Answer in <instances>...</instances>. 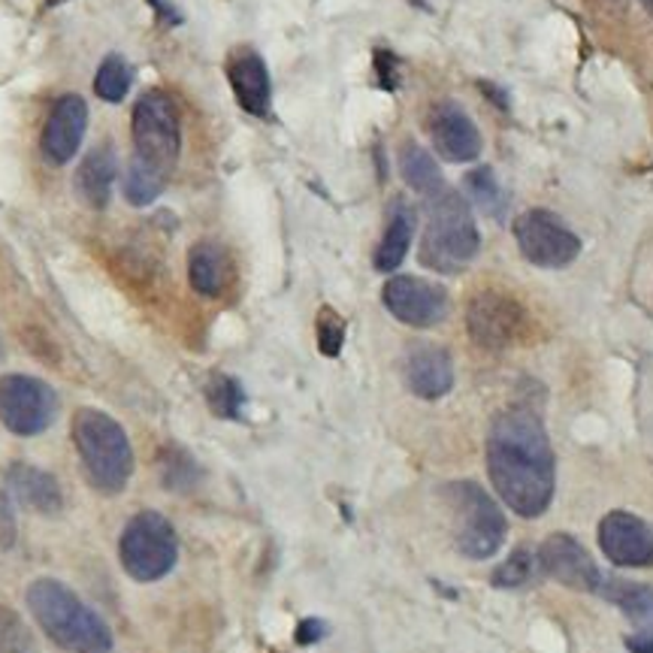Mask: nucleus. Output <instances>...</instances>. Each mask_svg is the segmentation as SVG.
<instances>
[{"mask_svg":"<svg viewBox=\"0 0 653 653\" xmlns=\"http://www.w3.org/2000/svg\"><path fill=\"white\" fill-rule=\"evenodd\" d=\"M487 475L515 515L541 517L557 491V457L548 430L529 409L496 414L487 433Z\"/></svg>","mask_w":653,"mask_h":653,"instance_id":"1","label":"nucleus"},{"mask_svg":"<svg viewBox=\"0 0 653 653\" xmlns=\"http://www.w3.org/2000/svg\"><path fill=\"white\" fill-rule=\"evenodd\" d=\"M28 608L57 647L70 653H113L106 620L55 578H40L28 587Z\"/></svg>","mask_w":653,"mask_h":653,"instance_id":"2","label":"nucleus"},{"mask_svg":"<svg viewBox=\"0 0 653 653\" xmlns=\"http://www.w3.org/2000/svg\"><path fill=\"white\" fill-rule=\"evenodd\" d=\"M478 249L482 236L470 200L447 185L439 194L426 197V228L418 252L421 264L435 273L454 275L475 261Z\"/></svg>","mask_w":653,"mask_h":653,"instance_id":"3","label":"nucleus"},{"mask_svg":"<svg viewBox=\"0 0 653 653\" xmlns=\"http://www.w3.org/2000/svg\"><path fill=\"white\" fill-rule=\"evenodd\" d=\"M73 445L80 451L82 470L97 493L115 496L134 475V447L125 426L97 409H80L73 414Z\"/></svg>","mask_w":653,"mask_h":653,"instance_id":"4","label":"nucleus"},{"mask_svg":"<svg viewBox=\"0 0 653 653\" xmlns=\"http://www.w3.org/2000/svg\"><path fill=\"white\" fill-rule=\"evenodd\" d=\"M442 499L451 512V533H454V545L463 557L487 560L503 548L508 524H505L499 503L484 491L482 484L451 482L445 484Z\"/></svg>","mask_w":653,"mask_h":653,"instance_id":"5","label":"nucleus"},{"mask_svg":"<svg viewBox=\"0 0 653 653\" xmlns=\"http://www.w3.org/2000/svg\"><path fill=\"white\" fill-rule=\"evenodd\" d=\"M176 557H179L176 529L161 512L146 508L130 517L127 527L122 529L118 560L139 584H151V581H161L164 575H170Z\"/></svg>","mask_w":653,"mask_h":653,"instance_id":"6","label":"nucleus"},{"mask_svg":"<svg viewBox=\"0 0 653 653\" xmlns=\"http://www.w3.org/2000/svg\"><path fill=\"white\" fill-rule=\"evenodd\" d=\"M130 134H134V158L170 179L182 151V122L170 97L164 92L143 94L134 106Z\"/></svg>","mask_w":653,"mask_h":653,"instance_id":"7","label":"nucleus"},{"mask_svg":"<svg viewBox=\"0 0 653 653\" xmlns=\"http://www.w3.org/2000/svg\"><path fill=\"white\" fill-rule=\"evenodd\" d=\"M515 240L520 254L541 270H562L581 254V240L548 209H529L517 215Z\"/></svg>","mask_w":653,"mask_h":653,"instance_id":"8","label":"nucleus"},{"mask_svg":"<svg viewBox=\"0 0 653 653\" xmlns=\"http://www.w3.org/2000/svg\"><path fill=\"white\" fill-rule=\"evenodd\" d=\"M57 418V397L46 381L34 376L0 379V424L15 435H40Z\"/></svg>","mask_w":653,"mask_h":653,"instance_id":"9","label":"nucleus"},{"mask_svg":"<svg viewBox=\"0 0 653 653\" xmlns=\"http://www.w3.org/2000/svg\"><path fill=\"white\" fill-rule=\"evenodd\" d=\"M466 327L470 336L482 348L503 351L508 345L524 339L527 333V312L505 291H478L466 306Z\"/></svg>","mask_w":653,"mask_h":653,"instance_id":"10","label":"nucleus"},{"mask_svg":"<svg viewBox=\"0 0 653 653\" xmlns=\"http://www.w3.org/2000/svg\"><path fill=\"white\" fill-rule=\"evenodd\" d=\"M381 303L397 322L406 327H418V330L442 324L451 312L445 287L418 278V275H393L381 291Z\"/></svg>","mask_w":653,"mask_h":653,"instance_id":"11","label":"nucleus"},{"mask_svg":"<svg viewBox=\"0 0 653 653\" xmlns=\"http://www.w3.org/2000/svg\"><path fill=\"white\" fill-rule=\"evenodd\" d=\"M426 130H430L439 158H445L451 164H470L482 158V130L472 122L470 113L454 101H439V104L430 106Z\"/></svg>","mask_w":653,"mask_h":653,"instance_id":"12","label":"nucleus"},{"mask_svg":"<svg viewBox=\"0 0 653 653\" xmlns=\"http://www.w3.org/2000/svg\"><path fill=\"white\" fill-rule=\"evenodd\" d=\"M539 569L554 581H560L569 590H581V593H597L602 584V572L587 554L581 541L569 536V533H554L545 545L539 548Z\"/></svg>","mask_w":653,"mask_h":653,"instance_id":"13","label":"nucleus"},{"mask_svg":"<svg viewBox=\"0 0 653 653\" xmlns=\"http://www.w3.org/2000/svg\"><path fill=\"white\" fill-rule=\"evenodd\" d=\"M599 548L614 566L647 569L653 566V529L630 512H611L599 524Z\"/></svg>","mask_w":653,"mask_h":653,"instance_id":"14","label":"nucleus"},{"mask_svg":"<svg viewBox=\"0 0 653 653\" xmlns=\"http://www.w3.org/2000/svg\"><path fill=\"white\" fill-rule=\"evenodd\" d=\"M88 130V106L76 94L57 97L40 137V149L52 167H64L80 151L82 137Z\"/></svg>","mask_w":653,"mask_h":653,"instance_id":"15","label":"nucleus"},{"mask_svg":"<svg viewBox=\"0 0 653 653\" xmlns=\"http://www.w3.org/2000/svg\"><path fill=\"white\" fill-rule=\"evenodd\" d=\"M228 82L236 104L254 118L273 115V82L266 61L252 46L233 49L228 55Z\"/></svg>","mask_w":653,"mask_h":653,"instance_id":"16","label":"nucleus"},{"mask_svg":"<svg viewBox=\"0 0 653 653\" xmlns=\"http://www.w3.org/2000/svg\"><path fill=\"white\" fill-rule=\"evenodd\" d=\"M406 388L421 400H442L454 388V360L442 345H412L402 364Z\"/></svg>","mask_w":653,"mask_h":653,"instance_id":"17","label":"nucleus"},{"mask_svg":"<svg viewBox=\"0 0 653 653\" xmlns=\"http://www.w3.org/2000/svg\"><path fill=\"white\" fill-rule=\"evenodd\" d=\"M7 487L24 508H31L36 515H61L64 508V496H61L55 475L31 463H12L7 472Z\"/></svg>","mask_w":653,"mask_h":653,"instance_id":"18","label":"nucleus"},{"mask_svg":"<svg viewBox=\"0 0 653 653\" xmlns=\"http://www.w3.org/2000/svg\"><path fill=\"white\" fill-rule=\"evenodd\" d=\"M188 278L191 287L203 297H221L230 282L228 252L212 240L197 242L188 254Z\"/></svg>","mask_w":653,"mask_h":653,"instance_id":"19","label":"nucleus"},{"mask_svg":"<svg viewBox=\"0 0 653 653\" xmlns=\"http://www.w3.org/2000/svg\"><path fill=\"white\" fill-rule=\"evenodd\" d=\"M115 176H118V158L113 146L94 149L76 170V191L92 209H104L113 197Z\"/></svg>","mask_w":653,"mask_h":653,"instance_id":"20","label":"nucleus"},{"mask_svg":"<svg viewBox=\"0 0 653 653\" xmlns=\"http://www.w3.org/2000/svg\"><path fill=\"white\" fill-rule=\"evenodd\" d=\"M412 236L414 209H409L406 203H393L388 218V230H385L379 249H376V270L379 273H393L406 261L409 249H412Z\"/></svg>","mask_w":653,"mask_h":653,"instance_id":"21","label":"nucleus"},{"mask_svg":"<svg viewBox=\"0 0 653 653\" xmlns=\"http://www.w3.org/2000/svg\"><path fill=\"white\" fill-rule=\"evenodd\" d=\"M599 597L614 602V605L632 620V623H653V587L642 581H626V578H602L597 590Z\"/></svg>","mask_w":653,"mask_h":653,"instance_id":"22","label":"nucleus"},{"mask_svg":"<svg viewBox=\"0 0 653 653\" xmlns=\"http://www.w3.org/2000/svg\"><path fill=\"white\" fill-rule=\"evenodd\" d=\"M400 170L406 185L418 191V194L433 197L439 194L442 188H445V179H442V172L435 167L433 155L424 149V146H418V143H402L400 149Z\"/></svg>","mask_w":653,"mask_h":653,"instance_id":"23","label":"nucleus"},{"mask_svg":"<svg viewBox=\"0 0 653 653\" xmlns=\"http://www.w3.org/2000/svg\"><path fill=\"white\" fill-rule=\"evenodd\" d=\"M167 182H170V179L161 176L158 170H151L149 164H143L139 158H130V164L125 167L122 191H125L130 207H149V203H155V200L164 194Z\"/></svg>","mask_w":653,"mask_h":653,"instance_id":"24","label":"nucleus"},{"mask_svg":"<svg viewBox=\"0 0 653 653\" xmlns=\"http://www.w3.org/2000/svg\"><path fill=\"white\" fill-rule=\"evenodd\" d=\"M463 188H466L470 200L482 209L484 215L503 218L505 207H508V194H505V188L499 185V179H496V172L491 167H475L472 172H466Z\"/></svg>","mask_w":653,"mask_h":653,"instance_id":"25","label":"nucleus"},{"mask_svg":"<svg viewBox=\"0 0 653 653\" xmlns=\"http://www.w3.org/2000/svg\"><path fill=\"white\" fill-rule=\"evenodd\" d=\"M134 85V73L127 67V61L122 55H106L104 64L97 67L94 76V92L106 104H122Z\"/></svg>","mask_w":653,"mask_h":653,"instance_id":"26","label":"nucleus"},{"mask_svg":"<svg viewBox=\"0 0 653 653\" xmlns=\"http://www.w3.org/2000/svg\"><path fill=\"white\" fill-rule=\"evenodd\" d=\"M539 572V557L529 548H517L505 562H499L493 569V587L499 590H517V587H527Z\"/></svg>","mask_w":653,"mask_h":653,"instance_id":"27","label":"nucleus"},{"mask_svg":"<svg viewBox=\"0 0 653 653\" xmlns=\"http://www.w3.org/2000/svg\"><path fill=\"white\" fill-rule=\"evenodd\" d=\"M207 400H209V409H212L218 418L236 421L242 412V402H245V393H242V385L233 379V376L218 372V376H212V379H209Z\"/></svg>","mask_w":653,"mask_h":653,"instance_id":"28","label":"nucleus"},{"mask_svg":"<svg viewBox=\"0 0 653 653\" xmlns=\"http://www.w3.org/2000/svg\"><path fill=\"white\" fill-rule=\"evenodd\" d=\"M161 475L167 491H191L197 484V463L182 447H167L161 457Z\"/></svg>","mask_w":653,"mask_h":653,"instance_id":"29","label":"nucleus"},{"mask_svg":"<svg viewBox=\"0 0 653 653\" xmlns=\"http://www.w3.org/2000/svg\"><path fill=\"white\" fill-rule=\"evenodd\" d=\"M0 653H36V642L12 608L0 605Z\"/></svg>","mask_w":653,"mask_h":653,"instance_id":"30","label":"nucleus"},{"mask_svg":"<svg viewBox=\"0 0 653 653\" xmlns=\"http://www.w3.org/2000/svg\"><path fill=\"white\" fill-rule=\"evenodd\" d=\"M345 343V322L343 315H336L330 306H324L318 315V348L324 357H339Z\"/></svg>","mask_w":653,"mask_h":653,"instance_id":"31","label":"nucleus"},{"mask_svg":"<svg viewBox=\"0 0 653 653\" xmlns=\"http://www.w3.org/2000/svg\"><path fill=\"white\" fill-rule=\"evenodd\" d=\"M327 632H330V626H327L324 620L306 618L297 626V644H303V647H309V644H315V642H322V639H327Z\"/></svg>","mask_w":653,"mask_h":653,"instance_id":"32","label":"nucleus"},{"mask_svg":"<svg viewBox=\"0 0 653 653\" xmlns=\"http://www.w3.org/2000/svg\"><path fill=\"white\" fill-rule=\"evenodd\" d=\"M12 539H15V520H12L7 496L0 493V548H10Z\"/></svg>","mask_w":653,"mask_h":653,"instance_id":"33","label":"nucleus"},{"mask_svg":"<svg viewBox=\"0 0 653 653\" xmlns=\"http://www.w3.org/2000/svg\"><path fill=\"white\" fill-rule=\"evenodd\" d=\"M376 64H379V76H381V85L385 88H397V61H393V55H388V52H379L376 55Z\"/></svg>","mask_w":653,"mask_h":653,"instance_id":"34","label":"nucleus"},{"mask_svg":"<svg viewBox=\"0 0 653 653\" xmlns=\"http://www.w3.org/2000/svg\"><path fill=\"white\" fill-rule=\"evenodd\" d=\"M149 3H151V10L158 12V19H161V22H167V24L182 22V12L176 10L172 3H167V0H149Z\"/></svg>","mask_w":653,"mask_h":653,"instance_id":"35","label":"nucleus"},{"mask_svg":"<svg viewBox=\"0 0 653 653\" xmlns=\"http://www.w3.org/2000/svg\"><path fill=\"white\" fill-rule=\"evenodd\" d=\"M626 647L632 653H653V632H642V635H630Z\"/></svg>","mask_w":653,"mask_h":653,"instance_id":"36","label":"nucleus"},{"mask_svg":"<svg viewBox=\"0 0 653 653\" xmlns=\"http://www.w3.org/2000/svg\"><path fill=\"white\" fill-rule=\"evenodd\" d=\"M642 7L647 10V15H653V0H642Z\"/></svg>","mask_w":653,"mask_h":653,"instance_id":"37","label":"nucleus"},{"mask_svg":"<svg viewBox=\"0 0 653 653\" xmlns=\"http://www.w3.org/2000/svg\"><path fill=\"white\" fill-rule=\"evenodd\" d=\"M61 3H67V0H46V7H61Z\"/></svg>","mask_w":653,"mask_h":653,"instance_id":"38","label":"nucleus"}]
</instances>
